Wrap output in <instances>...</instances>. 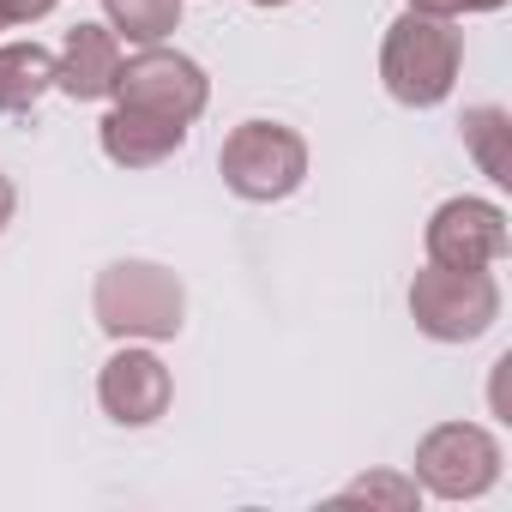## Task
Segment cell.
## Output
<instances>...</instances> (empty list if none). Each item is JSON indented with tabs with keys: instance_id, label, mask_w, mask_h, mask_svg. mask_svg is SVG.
Returning a JSON list of instances; mask_svg holds the SVG:
<instances>
[{
	"instance_id": "1",
	"label": "cell",
	"mask_w": 512,
	"mask_h": 512,
	"mask_svg": "<svg viewBox=\"0 0 512 512\" xmlns=\"http://www.w3.org/2000/svg\"><path fill=\"white\" fill-rule=\"evenodd\" d=\"M91 314L121 344H163L187 326V290L157 260H115L97 272Z\"/></svg>"
},
{
	"instance_id": "2",
	"label": "cell",
	"mask_w": 512,
	"mask_h": 512,
	"mask_svg": "<svg viewBox=\"0 0 512 512\" xmlns=\"http://www.w3.org/2000/svg\"><path fill=\"white\" fill-rule=\"evenodd\" d=\"M458 67H464V31L452 19H428V13H398L386 25V43H380V79L392 91V103L404 109H434L452 97L458 85Z\"/></svg>"
},
{
	"instance_id": "3",
	"label": "cell",
	"mask_w": 512,
	"mask_h": 512,
	"mask_svg": "<svg viewBox=\"0 0 512 512\" xmlns=\"http://www.w3.org/2000/svg\"><path fill=\"white\" fill-rule=\"evenodd\" d=\"M217 175L247 205H278L308 181V139L284 121H241L217 151Z\"/></svg>"
},
{
	"instance_id": "4",
	"label": "cell",
	"mask_w": 512,
	"mask_h": 512,
	"mask_svg": "<svg viewBox=\"0 0 512 512\" xmlns=\"http://www.w3.org/2000/svg\"><path fill=\"white\" fill-rule=\"evenodd\" d=\"M410 320L434 344H476L500 320V284L488 272H452L428 260L410 278Z\"/></svg>"
},
{
	"instance_id": "5",
	"label": "cell",
	"mask_w": 512,
	"mask_h": 512,
	"mask_svg": "<svg viewBox=\"0 0 512 512\" xmlns=\"http://www.w3.org/2000/svg\"><path fill=\"white\" fill-rule=\"evenodd\" d=\"M500 440L482 422H440L416 440V482L440 500H482L500 482Z\"/></svg>"
},
{
	"instance_id": "6",
	"label": "cell",
	"mask_w": 512,
	"mask_h": 512,
	"mask_svg": "<svg viewBox=\"0 0 512 512\" xmlns=\"http://www.w3.org/2000/svg\"><path fill=\"white\" fill-rule=\"evenodd\" d=\"M115 103H133V109H151V115H169V121H199L205 103H211V79L193 55L181 49H139L133 61H121V79H115Z\"/></svg>"
},
{
	"instance_id": "7",
	"label": "cell",
	"mask_w": 512,
	"mask_h": 512,
	"mask_svg": "<svg viewBox=\"0 0 512 512\" xmlns=\"http://www.w3.org/2000/svg\"><path fill=\"white\" fill-rule=\"evenodd\" d=\"M512 247V229H506V211L494 199H446L434 205L428 217V260L434 266H452V272H488L494 260H506Z\"/></svg>"
},
{
	"instance_id": "8",
	"label": "cell",
	"mask_w": 512,
	"mask_h": 512,
	"mask_svg": "<svg viewBox=\"0 0 512 512\" xmlns=\"http://www.w3.org/2000/svg\"><path fill=\"white\" fill-rule=\"evenodd\" d=\"M169 398H175L169 368H163L151 350H139V344H121V350L103 362V374H97V404H103V416L121 422V428H151V422L169 410Z\"/></svg>"
},
{
	"instance_id": "9",
	"label": "cell",
	"mask_w": 512,
	"mask_h": 512,
	"mask_svg": "<svg viewBox=\"0 0 512 512\" xmlns=\"http://www.w3.org/2000/svg\"><path fill=\"white\" fill-rule=\"evenodd\" d=\"M115 79H121V37L109 25H73L55 55V91L73 103H103L115 97Z\"/></svg>"
},
{
	"instance_id": "10",
	"label": "cell",
	"mask_w": 512,
	"mask_h": 512,
	"mask_svg": "<svg viewBox=\"0 0 512 512\" xmlns=\"http://www.w3.org/2000/svg\"><path fill=\"white\" fill-rule=\"evenodd\" d=\"M97 139H103V157H109V163H121V169H157V163H169V157L187 145V121H169V115L115 103V109L103 115Z\"/></svg>"
},
{
	"instance_id": "11",
	"label": "cell",
	"mask_w": 512,
	"mask_h": 512,
	"mask_svg": "<svg viewBox=\"0 0 512 512\" xmlns=\"http://www.w3.org/2000/svg\"><path fill=\"white\" fill-rule=\"evenodd\" d=\"M55 91V55L43 43H0V115H31Z\"/></svg>"
},
{
	"instance_id": "12",
	"label": "cell",
	"mask_w": 512,
	"mask_h": 512,
	"mask_svg": "<svg viewBox=\"0 0 512 512\" xmlns=\"http://www.w3.org/2000/svg\"><path fill=\"white\" fill-rule=\"evenodd\" d=\"M458 127H464V145L482 163V175L500 181V187H512V115L500 103H476V109H464Z\"/></svg>"
},
{
	"instance_id": "13",
	"label": "cell",
	"mask_w": 512,
	"mask_h": 512,
	"mask_svg": "<svg viewBox=\"0 0 512 512\" xmlns=\"http://www.w3.org/2000/svg\"><path fill=\"white\" fill-rule=\"evenodd\" d=\"M103 13H109V31L121 43H139V49L181 31V0H103Z\"/></svg>"
},
{
	"instance_id": "14",
	"label": "cell",
	"mask_w": 512,
	"mask_h": 512,
	"mask_svg": "<svg viewBox=\"0 0 512 512\" xmlns=\"http://www.w3.org/2000/svg\"><path fill=\"white\" fill-rule=\"evenodd\" d=\"M338 500H380V506H392V512H410V506L422 500V482H416V476H362V482H350Z\"/></svg>"
},
{
	"instance_id": "15",
	"label": "cell",
	"mask_w": 512,
	"mask_h": 512,
	"mask_svg": "<svg viewBox=\"0 0 512 512\" xmlns=\"http://www.w3.org/2000/svg\"><path fill=\"white\" fill-rule=\"evenodd\" d=\"M404 7L428 19H464V13H500L506 0H404Z\"/></svg>"
},
{
	"instance_id": "16",
	"label": "cell",
	"mask_w": 512,
	"mask_h": 512,
	"mask_svg": "<svg viewBox=\"0 0 512 512\" xmlns=\"http://www.w3.org/2000/svg\"><path fill=\"white\" fill-rule=\"evenodd\" d=\"M0 7H7V19L13 25H37V19H49L61 0H0Z\"/></svg>"
},
{
	"instance_id": "17",
	"label": "cell",
	"mask_w": 512,
	"mask_h": 512,
	"mask_svg": "<svg viewBox=\"0 0 512 512\" xmlns=\"http://www.w3.org/2000/svg\"><path fill=\"white\" fill-rule=\"evenodd\" d=\"M13 211H19V187H13V175H0V235H7Z\"/></svg>"
},
{
	"instance_id": "18",
	"label": "cell",
	"mask_w": 512,
	"mask_h": 512,
	"mask_svg": "<svg viewBox=\"0 0 512 512\" xmlns=\"http://www.w3.org/2000/svg\"><path fill=\"white\" fill-rule=\"evenodd\" d=\"M253 7H290V0H253Z\"/></svg>"
},
{
	"instance_id": "19",
	"label": "cell",
	"mask_w": 512,
	"mask_h": 512,
	"mask_svg": "<svg viewBox=\"0 0 512 512\" xmlns=\"http://www.w3.org/2000/svg\"><path fill=\"white\" fill-rule=\"evenodd\" d=\"M7 25H13V19H7V7H0V31H7Z\"/></svg>"
}]
</instances>
